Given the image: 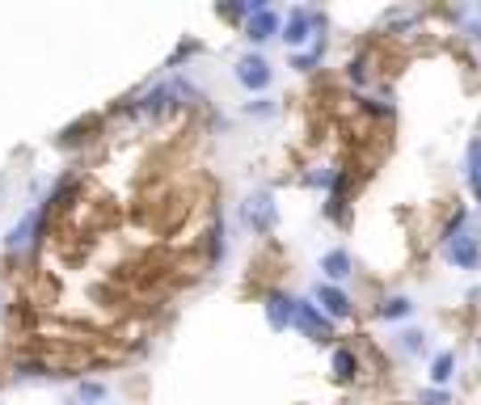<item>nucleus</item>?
<instances>
[{
	"label": "nucleus",
	"instance_id": "b1692460",
	"mask_svg": "<svg viewBox=\"0 0 481 405\" xmlns=\"http://www.w3.org/2000/svg\"><path fill=\"white\" fill-rule=\"evenodd\" d=\"M418 401H422V405H452V393L448 389H427Z\"/></svg>",
	"mask_w": 481,
	"mask_h": 405
},
{
	"label": "nucleus",
	"instance_id": "20e7f679",
	"mask_svg": "<svg viewBox=\"0 0 481 405\" xmlns=\"http://www.w3.org/2000/svg\"><path fill=\"white\" fill-rule=\"evenodd\" d=\"M321 30H325V13H317V9H291L288 21L279 26V38H283L291 51H300L305 43L321 38Z\"/></svg>",
	"mask_w": 481,
	"mask_h": 405
},
{
	"label": "nucleus",
	"instance_id": "f257e3e1",
	"mask_svg": "<svg viewBox=\"0 0 481 405\" xmlns=\"http://www.w3.org/2000/svg\"><path fill=\"white\" fill-rule=\"evenodd\" d=\"M199 98V89L191 81H182V77H169V81H157L148 93L131 101V114H144V118H160V114L177 110V106H186V101Z\"/></svg>",
	"mask_w": 481,
	"mask_h": 405
},
{
	"label": "nucleus",
	"instance_id": "393cba45",
	"mask_svg": "<svg viewBox=\"0 0 481 405\" xmlns=\"http://www.w3.org/2000/svg\"><path fill=\"white\" fill-rule=\"evenodd\" d=\"M473 195H477V203H481V186H477V190H473Z\"/></svg>",
	"mask_w": 481,
	"mask_h": 405
},
{
	"label": "nucleus",
	"instance_id": "39448f33",
	"mask_svg": "<svg viewBox=\"0 0 481 405\" xmlns=\"http://www.w3.org/2000/svg\"><path fill=\"white\" fill-rule=\"evenodd\" d=\"M232 77H237L240 89H249V93H266L271 81H274V68L266 64V55L249 51V55H240L237 64H232Z\"/></svg>",
	"mask_w": 481,
	"mask_h": 405
},
{
	"label": "nucleus",
	"instance_id": "bb28decb",
	"mask_svg": "<svg viewBox=\"0 0 481 405\" xmlns=\"http://www.w3.org/2000/svg\"><path fill=\"white\" fill-rule=\"evenodd\" d=\"M0 312H4V300H0Z\"/></svg>",
	"mask_w": 481,
	"mask_h": 405
},
{
	"label": "nucleus",
	"instance_id": "7ed1b4c3",
	"mask_svg": "<svg viewBox=\"0 0 481 405\" xmlns=\"http://www.w3.org/2000/svg\"><path fill=\"white\" fill-rule=\"evenodd\" d=\"M47 215H51V198L47 203H38V207H30L9 232H4V249H9V254H26V249H34L38 237L47 232Z\"/></svg>",
	"mask_w": 481,
	"mask_h": 405
},
{
	"label": "nucleus",
	"instance_id": "5701e85b",
	"mask_svg": "<svg viewBox=\"0 0 481 405\" xmlns=\"http://www.w3.org/2000/svg\"><path fill=\"white\" fill-rule=\"evenodd\" d=\"M228 254V241H224V220H216V228H211V262H224Z\"/></svg>",
	"mask_w": 481,
	"mask_h": 405
},
{
	"label": "nucleus",
	"instance_id": "aec40b11",
	"mask_svg": "<svg viewBox=\"0 0 481 405\" xmlns=\"http://www.w3.org/2000/svg\"><path fill=\"white\" fill-rule=\"evenodd\" d=\"M397 346L405 351V355H418V351L427 346V334H422V329H401V334H397Z\"/></svg>",
	"mask_w": 481,
	"mask_h": 405
},
{
	"label": "nucleus",
	"instance_id": "f8f14e48",
	"mask_svg": "<svg viewBox=\"0 0 481 405\" xmlns=\"http://www.w3.org/2000/svg\"><path fill=\"white\" fill-rule=\"evenodd\" d=\"M330 372H334L338 385H351V380H359V355H355L351 346H338L334 363H330Z\"/></svg>",
	"mask_w": 481,
	"mask_h": 405
},
{
	"label": "nucleus",
	"instance_id": "f03ea898",
	"mask_svg": "<svg viewBox=\"0 0 481 405\" xmlns=\"http://www.w3.org/2000/svg\"><path fill=\"white\" fill-rule=\"evenodd\" d=\"M240 224L249 228L254 237L274 232V224H279V203H274V190L257 186V190H249V195L240 198Z\"/></svg>",
	"mask_w": 481,
	"mask_h": 405
},
{
	"label": "nucleus",
	"instance_id": "0eeeda50",
	"mask_svg": "<svg viewBox=\"0 0 481 405\" xmlns=\"http://www.w3.org/2000/svg\"><path fill=\"white\" fill-rule=\"evenodd\" d=\"M444 258H448V266H456V271H477L481 266V237L477 232L452 237V241L444 245Z\"/></svg>",
	"mask_w": 481,
	"mask_h": 405
},
{
	"label": "nucleus",
	"instance_id": "ddd939ff",
	"mask_svg": "<svg viewBox=\"0 0 481 405\" xmlns=\"http://www.w3.org/2000/svg\"><path fill=\"white\" fill-rule=\"evenodd\" d=\"M414 300L410 296H385L380 304H376V317L380 321H405V317H414Z\"/></svg>",
	"mask_w": 481,
	"mask_h": 405
},
{
	"label": "nucleus",
	"instance_id": "9d476101",
	"mask_svg": "<svg viewBox=\"0 0 481 405\" xmlns=\"http://www.w3.org/2000/svg\"><path fill=\"white\" fill-rule=\"evenodd\" d=\"M266 321H271V329H291V321H296V296L291 292H266Z\"/></svg>",
	"mask_w": 481,
	"mask_h": 405
},
{
	"label": "nucleus",
	"instance_id": "423d86ee",
	"mask_svg": "<svg viewBox=\"0 0 481 405\" xmlns=\"http://www.w3.org/2000/svg\"><path fill=\"white\" fill-rule=\"evenodd\" d=\"M291 329H300L305 338L313 342H330L334 338V321L321 312L313 300H305V296H296V321H291Z\"/></svg>",
	"mask_w": 481,
	"mask_h": 405
},
{
	"label": "nucleus",
	"instance_id": "4468645a",
	"mask_svg": "<svg viewBox=\"0 0 481 405\" xmlns=\"http://www.w3.org/2000/svg\"><path fill=\"white\" fill-rule=\"evenodd\" d=\"M431 385L435 389H448L452 385V376H456V351H439V355L431 359Z\"/></svg>",
	"mask_w": 481,
	"mask_h": 405
},
{
	"label": "nucleus",
	"instance_id": "f3484780",
	"mask_svg": "<svg viewBox=\"0 0 481 405\" xmlns=\"http://www.w3.org/2000/svg\"><path fill=\"white\" fill-rule=\"evenodd\" d=\"M465 178H469V186H473V190L481 186V135H477V140H469V152H465Z\"/></svg>",
	"mask_w": 481,
	"mask_h": 405
},
{
	"label": "nucleus",
	"instance_id": "2eb2a0df",
	"mask_svg": "<svg viewBox=\"0 0 481 405\" xmlns=\"http://www.w3.org/2000/svg\"><path fill=\"white\" fill-rule=\"evenodd\" d=\"M321 60H325V34L313 38V47L308 51H296V55H291V68H296V72H313Z\"/></svg>",
	"mask_w": 481,
	"mask_h": 405
},
{
	"label": "nucleus",
	"instance_id": "cd10ccee",
	"mask_svg": "<svg viewBox=\"0 0 481 405\" xmlns=\"http://www.w3.org/2000/svg\"><path fill=\"white\" fill-rule=\"evenodd\" d=\"M0 186H4V182H0Z\"/></svg>",
	"mask_w": 481,
	"mask_h": 405
},
{
	"label": "nucleus",
	"instance_id": "9b49d317",
	"mask_svg": "<svg viewBox=\"0 0 481 405\" xmlns=\"http://www.w3.org/2000/svg\"><path fill=\"white\" fill-rule=\"evenodd\" d=\"M321 271H325V283H346V279L355 275V258L346 254V249H330V254H321V262H317Z\"/></svg>",
	"mask_w": 481,
	"mask_h": 405
},
{
	"label": "nucleus",
	"instance_id": "4be33fe9",
	"mask_svg": "<svg viewBox=\"0 0 481 405\" xmlns=\"http://www.w3.org/2000/svg\"><path fill=\"white\" fill-rule=\"evenodd\" d=\"M346 81H351L355 89H363V85H368V55H355L351 64H346Z\"/></svg>",
	"mask_w": 481,
	"mask_h": 405
},
{
	"label": "nucleus",
	"instance_id": "1a4fd4ad",
	"mask_svg": "<svg viewBox=\"0 0 481 405\" xmlns=\"http://www.w3.org/2000/svg\"><path fill=\"white\" fill-rule=\"evenodd\" d=\"M279 26H283V17L274 13L271 4H262L257 13L245 17V38H249L254 47H262V43H271L274 34H279Z\"/></svg>",
	"mask_w": 481,
	"mask_h": 405
},
{
	"label": "nucleus",
	"instance_id": "6ab92c4d",
	"mask_svg": "<svg viewBox=\"0 0 481 405\" xmlns=\"http://www.w3.org/2000/svg\"><path fill=\"white\" fill-rule=\"evenodd\" d=\"M240 110L249 114V118H274V114H279V101L274 98H254V101H245Z\"/></svg>",
	"mask_w": 481,
	"mask_h": 405
},
{
	"label": "nucleus",
	"instance_id": "412c9836",
	"mask_svg": "<svg viewBox=\"0 0 481 405\" xmlns=\"http://www.w3.org/2000/svg\"><path fill=\"white\" fill-rule=\"evenodd\" d=\"M13 372H17V380H47V376H51L47 363H38V359H34V363H30V359H21Z\"/></svg>",
	"mask_w": 481,
	"mask_h": 405
},
{
	"label": "nucleus",
	"instance_id": "dca6fc26",
	"mask_svg": "<svg viewBox=\"0 0 481 405\" xmlns=\"http://www.w3.org/2000/svg\"><path fill=\"white\" fill-rule=\"evenodd\" d=\"M334 182H338V169H330V165H317V169H308L305 174V186L308 190H334Z\"/></svg>",
	"mask_w": 481,
	"mask_h": 405
},
{
	"label": "nucleus",
	"instance_id": "a211bd4d",
	"mask_svg": "<svg viewBox=\"0 0 481 405\" xmlns=\"http://www.w3.org/2000/svg\"><path fill=\"white\" fill-rule=\"evenodd\" d=\"M77 397H80V405H102L106 397H110V389H106L102 380H85V385L77 389Z\"/></svg>",
	"mask_w": 481,
	"mask_h": 405
},
{
	"label": "nucleus",
	"instance_id": "a878e982",
	"mask_svg": "<svg viewBox=\"0 0 481 405\" xmlns=\"http://www.w3.org/2000/svg\"><path fill=\"white\" fill-rule=\"evenodd\" d=\"M477 355H481V338H477Z\"/></svg>",
	"mask_w": 481,
	"mask_h": 405
},
{
	"label": "nucleus",
	"instance_id": "6e6552de",
	"mask_svg": "<svg viewBox=\"0 0 481 405\" xmlns=\"http://www.w3.org/2000/svg\"><path fill=\"white\" fill-rule=\"evenodd\" d=\"M313 304H317L330 321H346L355 312V300L342 292V288H334V283H317V288H313Z\"/></svg>",
	"mask_w": 481,
	"mask_h": 405
}]
</instances>
